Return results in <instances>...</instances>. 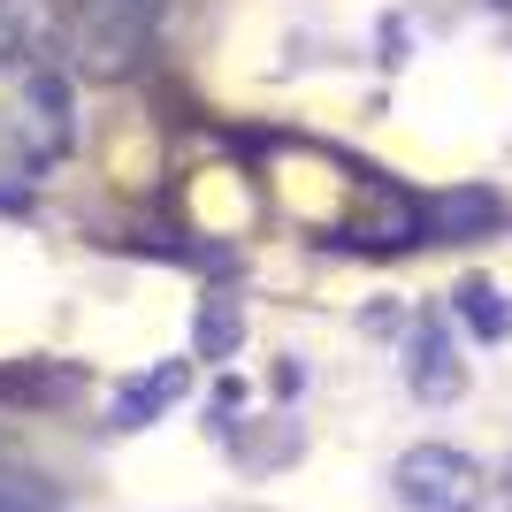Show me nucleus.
<instances>
[{"label":"nucleus","mask_w":512,"mask_h":512,"mask_svg":"<svg viewBox=\"0 0 512 512\" xmlns=\"http://www.w3.org/2000/svg\"><path fill=\"white\" fill-rule=\"evenodd\" d=\"M146 31H153V0H77L62 23L77 69H92V77H123L146 54Z\"/></svg>","instance_id":"nucleus-1"},{"label":"nucleus","mask_w":512,"mask_h":512,"mask_svg":"<svg viewBox=\"0 0 512 512\" xmlns=\"http://www.w3.org/2000/svg\"><path fill=\"white\" fill-rule=\"evenodd\" d=\"M390 482L406 512H482V467L451 444H413Z\"/></svg>","instance_id":"nucleus-2"},{"label":"nucleus","mask_w":512,"mask_h":512,"mask_svg":"<svg viewBox=\"0 0 512 512\" xmlns=\"http://www.w3.org/2000/svg\"><path fill=\"white\" fill-rule=\"evenodd\" d=\"M184 390H192V367L184 360H161V367H146V375H138V383H123L115 390V406H107V428H153L161 421V413L176 406V398H184Z\"/></svg>","instance_id":"nucleus-3"},{"label":"nucleus","mask_w":512,"mask_h":512,"mask_svg":"<svg viewBox=\"0 0 512 512\" xmlns=\"http://www.w3.org/2000/svg\"><path fill=\"white\" fill-rule=\"evenodd\" d=\"M23 115H31L23 153H31V161H54V153L69 146V85L54 69H31V77H23Z\"/></svg>","instance_id":"nucleus-4"},{"label":"nucleus","mask_w":512,"mask_h":512,"mask_svg":"<svg viewBox=\"0 0 512 512\" xmlns=\"http://www.w3.org/2000/svg\"><path fill=\"white\" fill-rule=\"evenodd\" d=\"M459 383H467V367H459V352H451V337H444V329H436V321H428L421 337H413V390L444 406V398H459Z\"/></svg>","instance_id":"nucleus-5"},{"label":"nucleus","mask_w":512,"mask_h":512,"mask_svg":"<svg viewBox=\"0 0 512 512\" xmlns=\"http://www.w3.org/2000/svg\"><path fill=\"white\" fill-rule=\"evenodd\" d=\"M459 314H467L474 321V337H512V299H505V291H497V283H482V276H474V283H459Z\"/></svg>","instance_id":"nucleus-6"},{"label":"nucleus","mask_w":512,"mask_h":512,"mask_svg":"<svg viewBox=\"0 0 512 512\" xmlns=\"http://www.w3.org/2000/svg\"><path fill=\"white\" fill-rule=\"evenodd\" d=\"M46 31L39 0H0V62H16V54H31Z\"/></svg>","instance_id":"nucleus-7"},{"label":"nucleus","mask_w":512,"mask_h":512,"mask_svg":"<svg viewBox=\"0 0 512 512\" xmlns=\"http://www.w3.org/2000/svg\"><path fill=\"white\" fill-rule=\"evenodd\" d=\"M0 512H62V497L31 474H0Z\"/></svg>","instance_id":"nucleus-8"},{"label":"nucleus","mask_w":512,"mask_h":512,"mask_svg":"<svg viewBox=\"0 0 512 512\" xmlns=\"http://www.w3.org/2000/svg\"><path fill=\"white\" fill-rule=\"evenodd\" d=\"M497 214L505 207H497L490 192H451L444 207H436V222H444V230H474V222H497Z\"/></svg>","instance_id":"nucleus-9"},{"label":"nucleus","mask_w":512,"mask_h":512,"mask_svg":"<svg viewBox=\"0 0 512 512\" xmlns=\"http://www.w3.org/2000/svg\"><path fill=\"white\" fill-rule=\"evenodd\" d=\"M230 344H237V314L214 299V306H207V321H199V352H207V360H222Z\"/></svg>","instance_id":"nucleus-10"}]
</instances>
